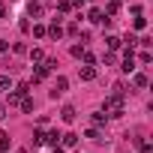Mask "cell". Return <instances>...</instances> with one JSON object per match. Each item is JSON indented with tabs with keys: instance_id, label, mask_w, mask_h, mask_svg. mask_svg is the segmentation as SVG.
Here are the masks:
<instances>
[{
	"instance_id": "obj_1",
	"label": "cell",
	"mask_w": 153,
	"mask_h": 153,
	"mask_svg": "<svg viewBox=\"0 0 153 153\" xmlns=\"http://www.w3.org/2000/svg\"><path fill=\"white\" fill-rule=\"evenodd\" d=\"M102 114L105 117H120L123 114V96H105V102H102Z\"/></svg>"
},
{
	"instance_id": "obj_2",
	"label": "cell",
	"mask_w": 153,
	"mask_h": 153,
	"mask_svg": "<svg viewBox=\"0 0 153 153\" xmlns=\"http://www.w3.org/2000/svg\"><path fill=\"white\" fill-rule=\"evenodd\" d=\"M27 90H30V84H15L9 90V105H21V99L27 96Z\"/></svg>"
},
{
	"instance_id": "obj_3",
	"label": "cell",
	"mask_w": 153,
	"mask_h": 153,
	"mask_svg": "<svg viewBox=\"0 0 153 153\" xmlns=\"http://www.w3.org/2000/svg\"><path fill=\"white\" fill-rule=\"evenodd\" d=\"M78 75H81V81H93V78H96V66H93V63H87V66H81V69H78Z\"/></svg>"
},
{
	"instance_id": "obj_4",
	"label": "cell",
	"mask_w": 153,
	"mask_h": 153,
	"mask_svg": "<svg viewBox=\"0 0 153 153\" xmlns=\"http://www.w3.org/2000/svg\"><path fill=\"white\" fill-rule=\"evenodd\" d=\"M66 87H69V81H66V78H63V75H60V78H57V81H54V90H51V96H54V99H57V96H60V93H66Z\"/></svg>"
},
{
	"instance_id": "obj_5",
	"label": "cell",
	"mask_w": 153,
	"mask_h": 153,
	"mask_svg": "<svg viewBox=\"0 0 153 153\" xmlns=\"http://www.w3.org/2000/svg\"><path fill=\"white\" fill-rule=\"evenodd\" d=\"M75 117H78V114H75V108H72V105H66V108L60 111V120H63V123H75Z\"/></svg>"
},
{
	"instance_id": "obj_6",
	"label": "cell",
	"mask_w": 153,
	"mask_h": 153,
	"mask_svg": "<svg viewBox=\"0 0 153 153\" xmlns=\"http://www.w3.org/2000/svg\"><path fill=\"white\" fill-rule=\"evenodd\" d=\"M45 36H51V39H63V27L54 21L51 27H45Z\"/></svg>"
},
{
	"instance_id": "obj_7",
	"label": "cell",
	"mask_w": 153,
	"mask_h": 153,
	"mask_svg": "<svg viewBox=\"0 0 153 153\" xmlns=\"http://www.w3.org/2000/svg\"><path fill=\"white\" fill-rule=\"evenodd\" d=\"M60 144H63V147H75V144H78V135H75V132H66V135H60Z\"/></svg>"
},
{
	"instance_id": "obj_8",
	"label": "cell",
	"mask_w": 153,
	"mask_h": 153,
	"mask_svg": "<svg viewBox=\"0 0 153 153\" xmlns=\"http://www.w3.org/2000/svg\"><path fill=\"white\" fill-rule=\"evenodd\" d=\"M12 87H15V81L9 78V75H0V93H9Z\"/></svg>"
},
{
	"instance_id": "obj_9",
	"label": "cell",
	"mask_w": 153,
	"mask_h": 153,
	"mask_svg": "<svg viewBox=\"0 0 153 153\" xmlns=\"http://www.w3.org/2000/svg\"><path fill=\"white\" fill-rule=\"evenodd\" d=\"M87 18H90L93 24H102V21H105V12H102V9H90V15H87Z\"/></svg>"
},
{
	"instance_id": "obj_10",
	"label": "cell",
	"mask_w": 153,
	"mask_h": 153,
	"mask_svg": "<svg viewBox=\"0 0 153 153\" xmlns=\"http://www.w3.org/2000/svg\"><path fill=\"white\" fill-rule=\"evenodd\" d=\"M132 84H135V87H147V75H144V72H135V75H132Z\"/></svg>"
},
{
	"instance_id": "obj_11",
	"label": "cell",
	"mask_w": 153,
	"mask_h": 153,
	"mask_svg": "<svg viewBox=\"0 0 153 153\" xmlns=\"http://www.w3.org/2000/svg\"><path fill=\"white\" fill-rule=\"evenodd\" d=\"M27 15H30V18H39V15H42V6H39V3H27Z\"/></svg>"
},
{
	"instance_id": "obj_12",
	"label": "cell",
	"mask_w": 153,
	"mask_h": 153,
	"mask_svg": "<svg viewBox=\"0 0 153 153\" xmlns=\"http://www.w3.org/2000/svg\"><path fill=\"white\" fill-rule=\"evenodd\" d=\"M69 51H72V57H81V60L87 57V48H84V45H72Z\"/></svg>"
},
{
	"instance_id": "obj_13",
	"label": "cell",
	"mask_w": 153,
	"mask_h": 153,
	"mask_svg": "<svg viewBox=\"0 0 153 153\" xmlns=\"http://www.w3.org/2000/svg\"><path fill=\"white\" fill-rule=\"evenodd\" d=\"M30 60H33V63H42V60H45V51H42V48H33V51H30Z\"/></svg>"
},
{
	"instance_id": "obj_14",
	"label": "cell",
	"mask_w": 153,
	"mask_h": 153,
	"mask_svg": "<svg viewBox=\"0 0 153 153\" xmlns=\"http://www.w3.org/2000/svg\"><path fill=\"white\" fill-rule=\"evenodd\" d=\"M105 45H108V48H111V51H117V48H120V45H123V42H120V39H117V36H108V39H105Z\"/></svg>"
},
{
	"instance_id": "obj_15",
	"label": "cell",
	"mask_w": 153,
	"mask_h": 153,
	"mask_svg": "<svg viewBox=\"0 0 153 153\" xmlns=\"http://www.w3.org/2000/svg\"><path fill=\"white\" fill-rule=\"evenodd\" d=\"M90 120H93V126H96V129H99V126H102V123H105V120H108V117H105V114H102V111H96V114H93V117H90Z\"/></svg>"
},
{
	"instance_id": "obj_16",
	"label": "cell",
	"mask_w": 153,
	"mask_h": 153,
	"mask_svg": "<svg viewBox=\"0 0 153 153\" xmlns=\"http://www.w3.org/2000/svg\"><path fill=\"white\" fill-rule=\"evenodd\" d=\"M45 141H48V135H45L42 129H36V132H33V144H45Z\"/></svg>"
},
{
	"instance_id": "obj_17",
	"label": "cell",
	"mask_w": 153,
	"mask_h": 153,
	"mask_svg": "<svg viewBox=\"0 0 153 153\" xmlns=\"http://www.w3.org/2000/svg\"><path fill=\"white\" fill-rule=\"evenodd\" d=\"M138 147H141V153H153V144L147 138H138Z\"/></svg>"
},
{
	"instance_id": "obj_18",
	"label": "cell",
	"mask_w": 153,
	"mask_h": 153,
	"mask_svg": "<svg viewBox=\"0 0 153 153\" xmlns=\"http://www.w3.org/2000/svg\"><path fill=\"white\" fill-rule=\"evenodd\" d=\"M3 150H9V135L0 129V153H3Z\"/></svg>"
},
{
	"instance_id": "obj_19",
	"label": "cell",
	"mask_w": 153,
	"mask_h": 153,
	"mask_svg": "<svg viewBox=\"0 0 153 153\" xmlns=\"http://www.w3.org/2000/svg\"><path fill=\"white\" fill-rule=\"evenodd\" d=\"M21 111H27V114L33 111V99H30V96H24V99H21Z\"/></svg>"
},
{
	"instance_id": "obj_20",
	"label": "cell",
	"mask_w": 153,
	"mask_h": 153,
	"mask_svg": "<svg viewBox=\"0 0 153 153\" xmlns=\"http://www.w3.org/2000/svg\"><path fill=\"white\" fill-rule=\"evenodd\" d=\"M33 36L42 39V36H45V24H33Z\"/></svg>"
},
{
	"instance_id": "obj_21",
	"label": "cell",
	"mask_w": 153,
	"mask_h": 153,
	"mask_svg": "<svg viewBox=\"0 0 153 153\" xmlns=\"http://www.w3.org/2000/svg\"><path fill=\"white\" fill-rule=\"evenodd\" d=\"M87 138H90V141H102V135H99V129H96V126H93V129H87Z\"/></svg>"
},
{
	"instance_id": "obj_22",
	"label": "cell",
	"mask_w": 153,
	"mask_h": 153,
	"mask_svg": "<svg viewBox=\"0 0 153 153\" xmlns=\"http://www.w3.org/2000/svg\"><path fill=\"white\" fill-rule=\"evenodd\" d=\"M57 9H60V12H72V3H69V0H60Z\"/></svg>"
},
{
	"instance_id": "obj_23",
	"label": "cell",
	"mask_w": 153,
	"mask_h": 153,
	"mask_svg": "<svg viewBox=\"0 0 153 153\" xmlns=\"http://www.w3.org/2000/svg\"><path fill=\"white\" fill-rule=\"evenodd\" d=\"M18 30H21V33H30V21L21 18V21H18Z\"/></svg>"
},
{
	"instance_id": "obj_24",
	"label": "cell",
	"mask_w": 153,
	"mask_h": 153,
	"mask_svg": "<svg viewBox=\"0 0 153 153\" xmlns=\"http://www.w3.org/2000/svg\"><path fill=\"white\" fill-rule=\"evenodd\" d=\"M114 96H126V84L117 81V84H114Z\"/></svg>"
},
{
	"instance_id": "obj_25",
	"label": "cell",
	"mask_w": 153,
	"mask_h": 153,
	"mask_svg": "<svg viewBox=\"0 0 153 153\" xmlns=\"http://www.w3.org/2000/svg\"><path fill=\"white\" fill-rule=\"evenodd\" d=\"M63 33H69V36H78V24H75V21H72V24H69V27H66Z\"/></svg>"
},
{
	"instance_id": "obj_26",
	"label": "cell",
	"mask_w": 153,
	"mask_h": 153,
	"mask_svg": "<svg viewBox=\"0 0 153 153\" xmlns=\"http://www.w3.org/2000/svg\"><path fill=\"white\" fill-rule=\"evenodd\" d=\"M144 27H147V18L138 15V18H135V30H144Z\"/></svg>"
},
{
	"instance_id": "obj_27",
	"label": "cell",
	"mask_w": 153,
	"mask_h": 153,
	"mask_svg": "<svg viewBox=\"0 0 153 153\" xmlns=\"http://www.w3.org/2000/svg\"><path fill=\"white\" fill-rule=\"evenodd\" d=\"M138 60H141V63H150V60H153V54H150V51H141V54H138Z\"/></svg>"
},
{
	"instance_id": "obj_28",
	"label": "cell",
	"mask_w": 153,
	"mask_h": 153,
	"mask_svg": "<svg viewBox=\"0 0 153 153\" xmlns=\"http://www.w3.org/2000/svg\"><path fill=\"white\" fill-rule=\"evenodd\" d=\"M12 51H15V54H27V48H24L21 42H15V45H12Z\"/></svg>"
},
{
	"instance_id": "obj_29",
	"label": "cell",
	"mask_w": 153,
	"mask_h": 153,
	"mask_svg": "<svg viewBox=\"0 0 153 153\" xmlns=\"http://www.w3.org/2000/svg\"><path fill=\"white\" fill-rule=\"evenodd\" d=\"M6 114H9V108H6V105H0V123L6 120Z\"/></svg>"
},
{
	"instance_id": "obj_30",
	"label": "cell",
	"mask_w": 153,
	"mask_h": 153,
	"mask_svg": "<svg viewBox=\"0 0 153 153\" xmlns=\"http://www.w3.org/2000/svg\"><path fill=\"white\" fill-rule=\"evenodd\" d=\"M0 18H6V3H0Z\"/></svg>"
},
{
	"instance_id": "obj_31",
	"label": "cell",
	"mask_w": 153,
	"mask_h": 153,
	"mask_svg": "<svg viewBox=\"0 0 153 153\" xmlns=\"http://www.w3.org/2000/svg\"><path fill=\"white\" fill-rule=\"evenodd\" d=\"M111 3H120V0H111Z\"/></svg>"
}]
</instances>
